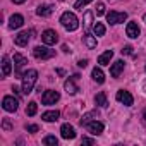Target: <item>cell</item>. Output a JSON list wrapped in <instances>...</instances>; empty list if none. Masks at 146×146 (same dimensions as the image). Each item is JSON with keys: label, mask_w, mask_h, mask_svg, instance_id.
Instances as JSON below:
<instances>
[{"label": "cell", "mask_w": 146, "mask_h": 146, "mask_svg": "<svg viewBox=\"0 0 146 146\" xmlns=\"http://www.w3.org/2000/svg\"><path fill=\"white\" fill-rule=\"evenodd\" d=\"M36 79H38V70L36 69H29L28 72L23 74V93L24 95H29L36 84Z\"/></svg>", "instance_id": "6da1fadb"}, {"label": "cell", "mask_w": 146, "mask_h": 146, "mask_svg": "<svg viewBox=\"0 0 146 146\" xmlns=\"http://www.w3.org/2000/svg\"><path fill=\"white\" fill-rule=\"evenodd\" d=\"M60 24H62L67 31H76V29L79 28V21H78L76 14H74V12H69V11L60 16Z\"/></svg>", "instance_id": "7a4b0ae2"}, {"label": "cell", "mask_w": 146, "mask_h": 146, "mask_svg": "<svg viewBox=\"0 0 146 146\" xmlns=\"http://www.w3.org/2000/svg\"><path fill=\"white\" fill-rule=\"evenodd\" d=\"M33 55H35L36 58L45 60V58H52V57L55 55V50H50V48H46V46H35V48H33Z\"/></svg>", "instance_id": "3957f363"}, {"label": "cell", "mask_w": 146, "mask_h": 146, "mask_svg": "<svg viewBox=\"0 0 146 146\" xmlns=\"http://www.w3.org/2000/svg\"><path fill=\"white\" fill-rule=\"evenodd\" d=\"M58 100H60V95H58V91H53V90L45 91L43 96H41V103L43 105H55Z\"/></svg>", "instance_id": "277c9868"}, {"label": "cell", "mask_w": 146, "mask_h": 146, "mask_svg": "<svg viewBox=\"0 0 146 146\" xmlns=\"http://www.w3.org/2000/svg\"><path fill=\"white\" fill-rule=\"evenodd\" d=\"M125 19H127V14H125V12L110 11V12L107 14V21H108L110 24H120V23H124Z\"/></svg>", "instance_id": "5b68a950"}, {"label": "cell", "mask_w": 146, "mask_h": 146, "mask_svg": "<svg viewBox=\"0 0 146 146\" xmlns=\"http://www.w3.org/2000/svg\"><path fill=\"white\" fill-rule=\"evenodd\" d=\"M2 107H4L5 112H16L17 107H19V102H17V98H14V96H4Z\"/></svg>", "instance_id": "8992f818"}, {"label": "cell", "mask_w": 146, "mask_h": 146, "mask_svg": "<svg viewBox=\"0 0 146 146\" xmlns=\"http://www.w3.org/2000/svg\"><path fill=\"white\" fill-rule=\"evenodd\" d=\"M41 41H43L45 45H55V43L58 41V35H57L53 29H46V31L41 33Z\"/></svg>", "instance_id": "52a82bcc"}, {"label": "cell", "mask_w": 146, "mask_h": 146, "mask_svg": "<svg viewBox=\"0 0 146 146\" xmlns=\"http://www.w3.org/2000/svg\"><path fill=\"white\" fill-rule=\"evenodd\" d=\"M115 98H117V102L124 103L125 107H131V105H132V102H134L132 95H131L129 91H125V90H119V91H117V95H115Z\"/></svg>", "instance_id": "ba28073f"}, {"label": "cell", "mask_w": 146, "mask_h": 146, "mask_svg": "<svg viewBox=\"0 0 146 146\" xmlns=\"http://www.w3.org/2000/svg\"><path fill=\"white\" fill-rule=\"evenodd\" d=\"M84 127H86L91 134H95V136H100V134L103 132V129H105V125H103L100 120H96V119H95V120H91V122H88Z\"/></svg>", "instance_id": "9c48e42d"}, {"label": "cell", "mask_w": 146, "mask_h": 146, "mask_svg": "<svg viewBox=\"0 0 146 146\" xmlns=\"http://www.w3.org/2000/svg\"><path fill=\"white\" fill-rule=\"evenodd\" d=\"M29 38H31V31H21L17 36H14V43L17 46H26L29 43Z\"/></svg>", "instance_id": "30bf717a"}, {"label": "cell", "mask_w": 146, "mask_h": 146, "mask_svg": "<svg viewBox=\"0 0 146 146\" xmlns=\"http://www.w3.org/2000/svg\"><path fill=\"white\" fill-rule=\"evenodd\" d=\"M60 136L64 139H74L76 137V131H74V127H72L70 124H64L60 127Z\"/></svg>", "instance_id": "8fae6325"}, {"label": "cell", "mask_w": 146, "mask_h": 146, "mask_svg": "<svg viewBox=\"0 0 146 146\" xmlns=\"http://www.w3.org/2000/svg\"><path fill=\"white\" fill-rule=\"evenodd\" d=\"M23 24H24V17L21 14H12L11 16V19H9V28L11 29H19Z\"/></svg>", "instance_id": "7c38bea8"}, {"label": "cell", "mask_w": 146, "mask_h": 146, "mask_svg": "<svg viewBox=\"0 0 146 146\" xmlns=\"http://www.w3.org/2000/svg\"><path fill=\"white\" fill-rule=\"evenodd\" d=\"M124 65H125L124 60H117V62H113L112 67H110V76H112V78H119V76H120V72L124 70Z\"/></svg>", "instance_id": "4fadbf2b"}, {"label": "cell", "mask_w": 146, "mask_h": 146, "mask_svg": "<svg viewBox=\"0 0 146 146\" xmlns=\"http://www.w3.org/2000/svg\"><path fill=\"white\" fill-rule=\"evenodd\" d=\"M139 33H141V29H139V26H137V23H129L127 24V28H125V35L129 36V38H137L139 36Z\"/></svg>", "instance_id": "5bb4252c"}, {"label": "cell", "mask_w": 146, "mask_h": 146, "mask_svg": "<svg viewBox=\"0 0 146 146\" xmlns=\"http://www.w3.org/2000/svg\"><path fill=\"white\" fill-rule=\"evenodd\" d=\"M64 88H65V91H67L69 95H76V93L79 91V88L76 86V79H74V78H69V79L64 83Z\"/></svg>", "instance_id": "9a60e30c"}, {"label": "cell", "mask_w": 146, "mask_h": 146, "mask_svg": "<svg viewBox=\"0 0 146 146\" xmlns=\"http://www.w3.org/2000/svg\"><path fill=\"white\" fill-rule=\"evenodd\" d=\"M91 78H93V81H96L98 84L105 83V74H103V70H102L100 67H95V69H93V72H91Z\"/></svg>", "instance_id": "2e32d148"}, {"label": "cell", "mask_w": 146, "mask_h": 146, "mask_svg": "<svg viewBox=\"0 0 146 146\" xmlns=\"http://www.w3.org/2000/svg\"><path fill=\"white\" fill-rule=\"evenodd\" d=\"M112 57H113V52H112V50H107L105 53H102V55L98 57V64H100V65H108L110 60H112Z\"/></svg>", "instance_id": "e0dca14e"}, {"label": "cell", "mask_w": 146, "mask_h": 146, "mask_svg": "<svg viewBox=\"0 0 146 146\" xmlns=\"http://www.w3.org/2000/svg\"><path fill=\"white\" fill-rule=\"evenodd\" d=\"M14 64H16V72H19V70L28 64V60H26V57H23L21 53H16V55H14Z\"/></svg>", "instance_id": "ac0fdd59"}, {"label": "cell", "mask_w": 146, "mask_h": 146, "mask_svg": "<svg viewBox=\"0 0 146 146\" xmlns=\"http://www.w3.org/2000/svg\"><path fill=\"white\" fill-rule=\"evenodd\" d=\"M58 110H50V112H45L43 115H41V119L45 120V122H55V120H58Z\"/></svg>", "instance_id": "d6986e66"}, {"label": "cell", "mask_w": 146, "mask_h": 146, "mask_svg": "<svg viewBox=\"0 0 146 146\" xmlns=\"http://www.w3.org/2000/svg\"><path fill=\"white\" fill-rule=\"evenodd\" d=\"M12 72V65H11V60H9V57L5 55L4 58H2V74H4V78H7L9 74Z\"/></svg>", "instance_id": "ffe728a7"}, {"label": "cell", "mask_w": 146, "mask_h": 146, "mask_svg": "<svg viewBox=\"0 0 146 146\" xmlns=\"http://www.w3.org/2000/svg\"><path fill=\"white\" fill-rule=\"evenodd\" d=\"M52 12H53V7H52V5H40V7L36 9V14H38L40 17H48Z\"/></svg>", "instance_id": "44dd1931"}, {"label": "cell", "mask_w": 146, "mask_h": 146, "mask_svg": "<svg viewBox=\"0 0 146 146\" xmlns=\"http://www.w3.org/2000/svg\"><path fill=\"white\" fill-rule=\"evenodd\" d=\"M83 41H84V45L90 48V50H93V48H96V38L93 36V35H90V33H86L84 36H83Z\"/></svg>", "instance_id": "7402d4cb"}, {"label": "cell", "mask_w": 146, "mask_h": 146, "mask_svg": "<svg viewBox=\"0 0 146 146\" xmlns=\"http://www.w3.org/2000/svg\"><path fill=\"white\" fill-rule=\"evenodd\" d=\"M95 103L98 105V107H107L108 103H107V95L103 93V91H100L96 96H95Z\"/></svg>", "instance_id": "603a6c76"}, {"label": "cell", "mask_w": 146, "mask_h": 146, "mask_svg": "<svg viewBox=\"0 0 146 146\" xmlns=\"http://www.w3.org/2000/svg\"><path fill=\"white\" fill-rule=\"evenodd\" d=\"M98 117V113L96 112H90V113H86V115H83V119H81V125H86L88 122H91V120H95Z\"/></svg>", "instance_id": "cb8c5ba5"}, {"label": "cell", "mask_w": 146, "mask_h": 146, "mask_svg": "<svg viewBox=\"0 0 146 146\" xmlns=\"http://www.w3.org/2000/svg\"><path fill=\"white\" fill-rule=\"evenodd\" d=\"M93 33H95V36H103V35H105V26H103L102 23H95Z\"/></svg>", "instance_id": "d4e9b609"}, {"label": "cell", "mask_w": 146, "mask_h": 146, "mask_svg": "<svg viewBox=\"0 0 146 146\" xmlns=\"http://www.w3.org/2000/svg\"><path fill=\"white\" fill-rule=\"evenodd\" d=\"M36 112H38V105H36V102H29L28 107H26V113H28L29 117H33Z\"/></svg>", "instance_id": "484cf974"}, {"label": "cell", "mask_w": 146, "mask_h": 146, "mask_svg": "<svg viewBox=\"0 0 146 146\" xmlns=\"http://www.w3.org/2000/svg\"><path fill=\"white\" fill-rule=\"evenodd\" d=\"M43 144H48V146H57V144H58V139H57L55 136H46V137L43 139Z\"/></svg>", "instance_id": "4316f807"}, {"label": "cell", "mask_w": 146, "mask_h": 146, "mask_svg": "<svg viewBox=\"0 0 146 146\" xmlns=\"http://www.w3.org/2000/svg\"><path fill=\"white\" fill-rule=\"evenodd\" d=\"M90 2H93V0H76V4H74V9H83L84 5H88Z\"/></svg>", "instance_id": "83f0119b"}, {"label": "cell", "mask_w": 146, "mask_h": 146, "mask_svg": "<svg viewBox=\"0 0 146 146\" xmlns=\"http://www.w3.org/2000/svg\"><path fill=\"white\" fill-rule=\"evenodd\" d=\"M91 19H93V14L91 12H86L84 14V28H90L91 26Z\"/></svg>", "instance_id": "f1b7e54d"}, {"label": "cell", "mask_w": 146, "mask_h": 146, "mask_svg": "<svg viewBox=\"0 0 146 146\" xmlns=\"http://www.w3.org/2000/svg\"><path fill=\"white\" fill-rule=\"evenodd\" d=\"M96 14H98V16H103V14H105V4H102V2L96 4Z\"/></svg>", "instance_id": "f546056e"}, {"label": "cell", "mask_w": 146, "mask_h": 146, "mask_svg": "<svg viewBox=\"0 0 146 146\" xmlns=\"http://www.w3.org/2000/svg\"><path fill=\"white\" fill-rule=\"evenodd\" d=\"M26 131H28V132H31V134H35V132H38V131H40V127H38V125H35V124H31V125H26Z\"/></svg>", "instance_id": "4dcf8cb0"}, {"label": "cell", "mask_w": 146, "mask_h": 146, "mask_svg": "<svg viewBox=\"0 0 146 146\" xmlns=\"http://www.w3.org/2000/svg\"><path fill=\"white\" fill-rule=\"evenodd\" d=\"M131 53H132V46L131 45H125L122 48V55H131Z\"/></svg>", "instance_id": "1f68e13d"}, {"label": "cell", "mask_w": 146, "mask_h": 146, "mask_svg": "<svg viewBox=\"0 0 146 146\" xmlns=\"http://www.w3.org/2000/svg\"><path fill=\"white\" fill-rule=\"evenodd\" d=\"M2 127H4V129H7V131H9V129H12V124H11V120H9V119H4V122H2Z\"/></svg>", "instance_id": "d6a6232c"}, {"label": "cell", "mask_w": 146, "mask_h": 146, "mask_svg": "<svg viewBox=\"0 0 146 146\" xmlns=\"http://www.w3.org/2000/svg\"><path fill=\"white\" fill-rule=\"evenodd\" d=\"M81 144H95V141L90 139V137H83V139H81Z\"/></svg>", "instance_id": "836d02e7"}, {"label": "cell", "mask_w": 146, "mask_h": 146, "mask_svg": "<svg viewBox=\"0 0 146 146\" xmlns=\"http://www.w3.org/2000/svg\"><path fill=\"white\" fill-rule=\"evenodd\" d=\"M78 65H79V67H83V69H84V67H86V65H88V60H86V58H83V60H79V62H78Z\"/></svg>", "instance_id": "e575fe53"}, {"label": "cell", "mask_w": 146, "mask_h": 146, "mask_svg": "<svg viewBox=\"0 0 146 146\" xmlns=\"http://www.w3.org/2000/svg\"><path fill=\"white\" fill-rule=\"evenodd\" d=\"M62 50H64V52H65V53H69V52H70V50H69V46H67V45H62Z\"/></svg>", "instance_id": "d590c367"}, {"label": "cell", "mask_w": 146, "mask_h": 146, "mask_svg": "<svg viewBox=\"0 0 146 146\" xmlns=\"http://www.w3.org/2000/svg\"><path fill=\"white\" fill-rule=\"evenodd\" d=\"M12 2H14V4H24L26 0H12Z\"/></svg>", "instance_id": "8d00e7d4"}, {"label": "cell", "mask_w": 146, "mask_h": 146, "mask_svg": "<svg viewBox=\"0 0 146 146\" xmlns=\"http://www.w3.org/2000/svg\"><path fill=\"white\" fill-rule=\"evenodd\" d=\"M144 119H146V110H144Z\"/></svg>", "instance_id": "74e56055"}, {"label": "cell", "mask_w": 146, "mask_h": 146, "mask_svg": "<svg viewBox=\"0 0 146 146\" xmlns=\"http://www.w3.org/2000/svg\"><path fill=\"white\" fill-rule=\"evenodd\" d=\"M60 2H64V0H60Z\"/></svg>", "instance_id": "f35d334b"}]
</instances>
